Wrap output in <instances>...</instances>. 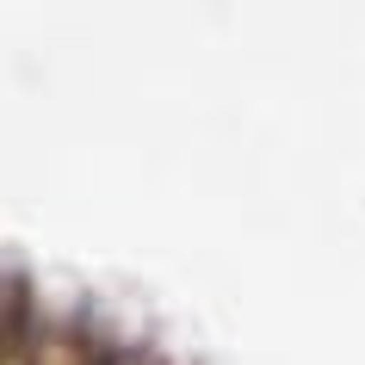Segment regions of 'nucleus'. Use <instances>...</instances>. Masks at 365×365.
<instances>
[{
    "instance_id": "f257e3e1",
    "label": "nucleus",
    "mask_w": 365,
    "mask_h": 365,
    "mask_svg": "<svg viewBox=\"0 0 365 365\" xmlns=\"http://www.w3.org/2000/svg\"><path fill=\"white\" fill-rule=\"evenodd\" d=\"M99 365H149L143 353H99Z\"/></svg>"
},
{
    "instance_id": "f03ea898",
    "label": "nucleus",
    "mask_w": 365,
    "mask_h": 365,
    "mask_svg": "<svg viewBox=\"0 0 365 365\" xmlns=\"http://www.w3.org/2000/svg\"><path fill=\"white\" fill-rule=\"evenodd\" d=\"M0 365H25V359H19V353H13V359H0Z\"/></svg>"
}]
</instances>
